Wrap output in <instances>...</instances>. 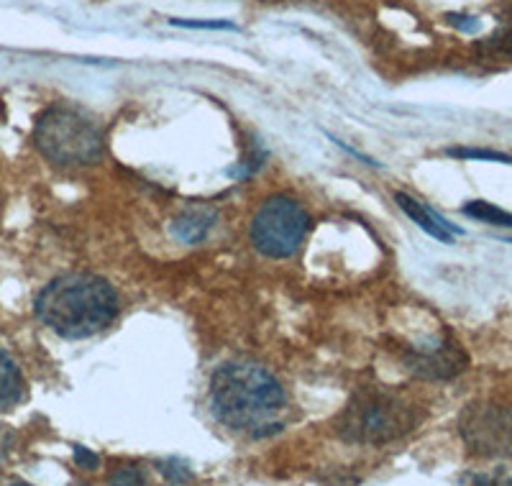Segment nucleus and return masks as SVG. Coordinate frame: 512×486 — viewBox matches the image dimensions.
Here are the masks:
<instances>
[{
  "mask_svg": "<svg viewBox=\"0 0 512 486\" xmlns=\"http://www.w3.org/2000/svg\"><path fill=\"white\" fill-rule=\"evenodd\" d=\"M210 405L223 425L264 438L282 430L277 415L285 410L287 394L280 379L264 366L228 361L210 379Z\"/></svg>",
  "mask_w": 512,
  "mask_h": 486,
  "instance_id": "f257e3e1",
  "label": "nucleus"
},
{
  "mask_svg": "<svg viewBox=\"0 0 512 486\" xmlns=\"http://www.w3.org/2000/svg\"><path fill=\"white\" fill-rule=\"evenodd\" d=\"M36 318L57 336L80 341L103 333L118 318V295L95 274H64L39 292Z\"/></svg>",
  "mask_w": 512,
  "mask_h": 486,
  "instance_id": "f03ea898",
  "label": "nucleus"
},
{
  "mask_svg": "<svg viewBox=\"0 0 512 486\" xmlns=\"http://www.w3.org/2000/svg\"><path fill=\"white\" fill-rule=\"evenodd\" d=\"M34 146L57 167H90L103 159L105 151L103 134L93 118L64 105H54L36 118Z\"/></svg>",
  "mask_w": 512,
  "mask_h": 486,
  "instance_id": "7ed1b4c3",
  "label": "nucleus"
},
{
  "mask_svg": "<svg viewBox=\"0 0 512 486\" xmlns=\"http://www.w3.org/2000/svg\"><path fill=\"white\" fill-rule=\"evenodd\" d=\"M420 415L415 405L387 389H364L338 417V435L351 443H390L410 433Z\"/></svg>",
  "mask_w": 512,
  "mask_h": 486,
  "instance_id": "20e7f679",
  "label": "nucleus"
},
{
  "mask_svg": "<svg viewBox=\"0 0 512 486\" xmlns=\"http://www.w3.org/2000/svg\"><path fill=\"white\" fill-rule=\"evenodd\" d=\"M310 231V215L292 197H269L251 220V243L269 259H290L300 251Z\"/></svg>",
  "mask_w": 512,
  "mask_h": 486,
  "instance_id": "39448f33",
  "label": "nucleus"
},
{
  "mask_svg": "<svg viewBox=\"0 0 512 486\" xmlns=\"http://www.w3.org/2000/svg\"><path fill=\"white\" fill-rule=\"evenodd\" d=\"M459 430L477 456H512V407L477 402L461 412Z\"/></svg>",
  "mask_w": 512,
  "mask_h": 486,
  "instance_id": "423d86ee",
  "label": "nucleus"
},
{
  "mask_svg": "<svg viewBox=\"0 0 512 486\" xmlns=\"http://www.w3.org/2000/svg\"><path fill=\"white\" fill-rule=\"evenodd\" d=\"M402 361L415 377L428 379V382L454 379L466 369V353L446 338H433L428 343L408 346L402 351Z\"/></svg>",
  "mask_w": 512,
  "mask_h": 486,
  "instance_id": "0eeeda50",
  "label": "nucleus"
},
{
  "mask_svg": "<svg viewBox=\"0 0 512 486\" xmlns=\"http://www.w3.org/2000/svg\"><path fill=\"white\" fill-rule=\"evenodd\" d=\"M395 200H397V205H400L402 213L408 215L415 226L423 228L428 236L438 238V241H443V243H454V236H459V233H461L459 228L451 226L446 218H441L436 210L425 208L423 203H418L415 197L405 195V192H395Z\"/></svg>",
  "mask_w": 512,
  "mask_h": 486,
  "instance_id": "6e6552de",
  "label": "nucleus"
},
{
  "mask_svg": "<svg viewBox=\"0 0 512 486\" xmlns=\"http://www.w3.org/2000/svg\"><path fill=\"white\" fill-rule=\"evenodd\" d=\"M26 382L16 361L0 348V410H13L24 400Z\"/></svg>",
  "mask_w": 512,
  "mask_h": 486,
  "instance_id": "1a4fd4ad",
  "label": "nucleus"
},
{
  "mask_svg": "<svg viewBox=\"0 0 512 486\" xmlns=\"http://www.w3.org/2000/svg\"><path fill=\"white\" fill-rule=\"evenodd\" d=\"M213 226H216V213L213 210H185V213L172 220V233L182 243H200Z\"/></svg>",
  "mask_w": 512,
  "mask_h": 486,
  "instance_id": "9d476101",
  "label": "nucleus"
},
{
  "mask_svg": "<svg viewBox=\"0 0 512 486\" xmlns=\"http://www.w3.org/2000/svg\"><path fill=\"white\" fill-rule=\"evenodd\" d=\"M464 215L482 220V223H489V226L512 228V213H505V210H500L497 205L484 203V200H472V203H466Z\"/></svg>",
  "mask_w": 512,
  "mask_h": 486,
  "instance_id": "9b49d317",
  "label": "nucleus"
},
{
  "mask_svg": "<svg viewBox=\"0 0 512 486\" xmlns=\"http://www.w3.org/2000/svg\"><path fill=\"white\" fill-rule=\"evenodd\" d=\"M157 469L169 484H185V481L192 479V469L180 458H164V461L157 463Z\"/></svg>",
  "mask_w": 512,
  "mask_h": 486,
  "instance_id": "f8f14e48",
  "label": "nucleus"
},
{
  "mask_svg": "<svg viewBox=\"0 0 512 486\" xmlns=\"http://www.w3.org/2000/svg\"><path fill=\"white\" fill-rule=\"evenodd\" d=\"M108 486H146V476L139 466H121L108 476Z\"/></svg>",
  "mask_w": 512,
  "mask_h": 486,
  "instance_id": "ddd939ff",
  "label": "nucleus"
},
{
  "mask_svg": "<svg viewBox=\"0 0 512 486\" xmlns=\"http://www.w3.org/2000/svg\"><path fill=\"white\" fill-rule=\"evenodd\" d=\"M472 486H512V469L510 466H497L487 474H477Z\"/></svg>",
  "mask_w": 512,
  "mask_h": 486,
  "instance_id": "4468645a",
  "label": "nucleus"
},
{
  "mask_svg": "<svg viewBox=\"0 0 512 486\" xmlns=\"http://www.w3.org/2000/svg\"><path fill=\"white\" fill-rule=\"evenodd\" d=\"M451 157L459 159H487V162H502V164H512V157L507 154H500V151H484V149H448Z\"/></svg>",
  "mask_w": 512,
  "mask_h": 486,
  "instance_id": "2eb2a0df",
  "label": "nucleus"
},
{
  "mask_svg": "<svg viewBox=\"0 0 512 486\" xmlns=\"http://www.w3.org/2000/svg\"><path fill=\"white\" fill-rule=\"evenodd\" d=\"M72 456H75L77 466H80V469H85V471H95L100 466V458L95 456L93 451H88V448L75 446V448H72Z\"/></svg>",
  "mask_w": 512,
  "mask_h": 486,
  "instance_id": "dca6fc26",
  "label": "nucleus"
},
{
  "mask_svg": "<svg viewBox=\"0 0 512 486\" xmlns=\"http://www.w3.org/2000/svg\"><path fill=\"white\" fill-rule=\"evenodd\" d=\"M169 24L182 26V29H236V26L226 24V21H180V18H175V21H169Z\"/></svg>",
  "mask_w": 512,
  "mask_h": 486,
  "instance_id": "f3484780",
  "label": "nucleus"
},
{
  "mask_svg": "<svg viewBox=\"0 0 512 486\" xmlns=\"http://www.w3.org/2000/svg\"><path fill=\"white\" fill-rule=\"evenodd\" d=\"M13 448V433L8 430V425L0 423V461L8 456V451Z\"/></svg>",
  "mask_w": 512,
  "mask_h": 486,
  "instance_id": "a211bd4d",
  "label": "nucleus"
},
{
  "mask_svg": "<svg viewBox=\"0 0 512 486\" xmlns=\"http://www.w3.org/2000/svg\"><path fill=\"white\" fill-rule=\"evenodd\" d=\"M466 18H469V16H448V21H451V24H456L459 29H464V31H477L479 29L477 21H466Z\"/></svg>",
  "mask_w": 512,
  "mask_h": 486,
  "instance_id": "6ab92c4d",
  "label": "nucleus"
},
{
  "mask_svg": "<svg viewBox=\"0 0 512 486\" xmlns=\"http://www.w3.org/2000/svg\"><path fill=\"white\" fill-rule=\"evenodd\" d=\"M11 486H31V484H24V481H18V484H11Z\"/></svg>",
  "mask_w": 512,
  "mask_h": 486,
  "instance_id": "aec40b11",
  "label": "nucleus"
},
{
  "mask_svg": "<svg viewBox=\"0 0 512 486\" xmlns=\"http://www.w3.org/2000/svg\"><path fill=\"white\" fill-rule=\"evenodd\" d=\"M72 486H90V484H72Z\"/></svg>",
  "mask_w": 512,
  "mask_h": 486,
  "instance_id": "412c9836",
  "label": "nucleus"
}]
</instances>
